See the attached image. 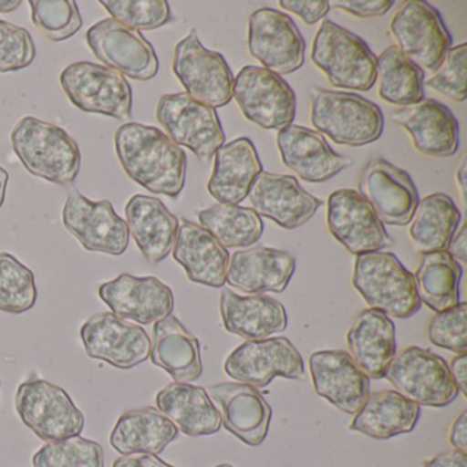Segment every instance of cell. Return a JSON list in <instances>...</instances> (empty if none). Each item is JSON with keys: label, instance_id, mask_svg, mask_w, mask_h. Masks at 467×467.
Returning <instances> with one entry per match:
<instances>
[{"label": "cell", "instance_id": "83f0119b", "mask_svg": "<svg viewBox=\"0 0 467 467\" xmlns=\"http://www.w3.org/2000/svg\"><path fill=\"white\" fill-rule=\"evenodd\" d=\"M220 311L223 327L247 341L265 340L288 327L283 303L267 295L240 296L231 289H223Z\"/></svg>", "mask_w": 467, "mask_h": 467}, {"label": "cell", "instance_id": "ffe728a7", "mask_svg": "<svg viewBox=\"0 0 467 467\" xmlns=\"http://www.w3.org/2000/svg\"><path fill=\"white\" fill-rule=\"evenodd\" d=\"M98 294L114 316L140 325L155 324L174 310L173 291L154 275L136 277L122 273L102 284Z\"/></svg>", "mask_w": 467, "mask_h": 467}, {"label": "cell", "instance_id": "277c9868", "mask_svg": "<svg viewBox=\"0 0 467 467\" xmlns=\"http://www.w3.org/2000/svg\"><path fill=\"white\" fill-rule=\"evenodd\" d=\"M310 117L318 132L341 146H368L384 132V114L379 106L352 92L314 89Z\"/></svg>", "mask_w": 467, "mask_h": 467}, {"label": "cell", "instance_id": "44dd1931", "mask_svg": "<svg viewBox=\"0 0 467 467\" xmlns=\"http://www.w3.org/2000/svg\"><path fill=\"white\" fill-rule=\"evenodd\" d=\"M247 198L259 217L269 218L289 231L306 225L324 204L294 176L270 171H262L256 177Z\"/></svg>", "mask_w": 467, "mask_h": 467}, {"label": "cell", "instance_id": "52a82bcc", "mask_svg": "<svg viewBox=\"0 0 467 467\" xmlns=\"http://www.w3.org/2000/svg\"><path fill=\"white\" fill-rule=\"evenodd\" d=\"M16 410L21 420L43 441L80 436L86 425L83 411L64 388L36 377L18 385Z\"/></svg>", "mask_w": 467, "mask_h": 467}, {"label": "cell", "instance_id": "484cf974", "mask_svg": "<svg viewBox=\"0 0 467 467\" xmlns=\"http://www.w3.org/2000/svg\"><path fill=\"white\" fill-rule=\"evenodd\" d=\"M411 138L415 150L426 157L448 158L458 152L459 122L452 111L434 99L399 109L393 113Z\"/></svg>", "mask_w": 467, "mask_h": 467}, {"label": "cell", "instance_id": "2e32d148", "mask_svg": "<svg viewBox=\"0 0 467 467\" xmlns=\"http://www.w3.org/2000/svg\"><path fill=\"white\" fill-rule=\"evenodd\" d=\"M223 370L242 384L266 388L275 377L305 379V362L286 337L247 341L226 358Z\"/></svg>", "mask_w": 467, "mask_h": 467}, {"label": "cell", "instance_id": "4fadbf2b", "mask_svg": "<svg viewBox=\"0 0 467 467\" xmlns=\"http://www.w3.org/2000/svg\"><path fill=\"white\" fill-rule=\"evenodd\" d=\"M248 51L264 69L291 75L305 65L306 42L289 16L262 7L248 18Z\"/></svg>", "mask_w": 467, "mask_h": 467}, {"label": "cell", "instance_id": "603a6c76", "mask_svg": "<svg viewBox=\"0 0 467 467\" xmlns=\"http://www.w3.org/2000/svg\"><path fill=\"white\" fill-rule=\"evenodd\" d=\"M277 147L284 165L311 184L329 182L352 165V161L337 154L321 133L300 125L291 124L278 130Z\"/></svg>", "mask_w": 467, "mask_h": 467}, {"label": "cell", "instance_id": "4dcf8cb0", "mask_svg": "<svg viewBox=\"0 0 467 467\" xmlns=\"http://www.w3.org/2000/svg\"><path fill=\"white\" fill-rule=\"evenodd\" d=\"M347 344L352 359L368 379H382L396 354L395 324L382 311L366 308L352 319Z\"/></svg>", "mask_w": 467, "mask_h": 467}, {"label": "cell", "instance_id": "f6af8a7d", "mask_svg": "<svg viewBox=\"0 0 467 467\" xmlns=\"http://www.w3.org/2000/svg\"><path fill=\"white\" fill-rule=\"evenodd\" d=\"M467 45L450 48L436 70V75L426 81L428 88L434 89L455 103L466 100Z\"/></svg>", "mask_w": 467, "mask_h": 467}, {"label": "cell", "instance_id": "cb8c5ba5", "mask_svg": "<svg viewBox=\"0 0 467 467\" xmlns=\"http://www.w3.org/2000/svg\"><path fill=\"white\" fill-rule=\"evenodd\" d=\"M209 396L220 403L226 431L250 447H259L269 433L272 407L258 388L242 382L210 385Z\"/></svg>", "mask_w": 467, "mask_h": 467}, {"label": "cell", "instance_id": "74e56055", "mask_svg": "<svg viewBox=\"0 0 467 467\" xmlns=\"http://www.w3.org/2000/svg\"><path fill=\"white\" fill-rule=\"evenodd\" d=\"M377 81L379 98L390 105L407 108L425 99V73L396 46L377 58Z\"/></svg>", "mask_w": 467, "mask_h": 467}, {"label": "cell", "instance_id": "bcb514c9", "mask_svg": "<svg viewBox=\"0 0 467 467\" xmlns=\"http://www.w3.org/2000/svg\"><path fill=\"white\" fill-rule=\"evenodd\" d=\"M36 58L34 37L23 26L0 20V73L18 72Z\"/></svg>", "mask_w": 467, "mask_h": 467}, {"label": "cell", "instance_id": "db71d44e", "mask_svg": "<svg viewBox=\"0 0 467 467\" xmlns=\"http://www.w3.org/2000/svg\"><path fill=\"white\" fill-rule=\"evenodd\" d=\"M445 251H447L455 261H461L466 264V223H463L461 229L455 232V234H453Z\"/></svg>", "mask_w": 467, "mask_h": 467}, {"label": "cell", "instance_id": "e0dca14e", "mask_svg": "<svg viewBox=\"0 0 467 467\" xmlns=\"http://www.w3.org/2000/svg\"><path fill=\"white\" fill-rule=\"evenodd\" d=\"M327 229L354 255L395 244L371 204L355 190H337L327 199Z\"/></svg>", "mask_w": 467, "mask_h": 467}, {"label": "cell", "instance_id": "5bb4252c", "mask_svg": "<svg viewBox=\"0 0 467 467\" xmlns=\"http://www.w3.org/2000/svg\"><path fill=\"white\" fill-rule=\"evenodd\" d=\"M87 45L100 62L132 80H152L160 59L151 43L136 29L105 18L87 32Z\"/></svg>", "mask_w": 467, "mask_h": 467}, {"label": "cell", "instance_id": "b9f144b4", "mask_svg": "<svg viewBox=\"0 0 467 467\" xmlns=\"http://www.w3.org/2000/svg\"><path fill=\"white\" fill-rule=\"evenodd\" d=\"M32 23L53 42H65L83 28V17L73 0H29Z\"/></svg>", "mask_w": 467, "mask_h": 467}, {"label": "cell", "instance_id": "7c38bea8", "mask_svg": "<svg viewBox=\"0 0 467 467\" xmlns=\"http://www.w3.org/2000/svg\"><path fill=\"white\" fill-rule=\"evenodd\" d=\"M234 98L243 116L262 130H284L296 117L294 89L281 76L264 67H243L234 78Z\"/></svg>", "mask_w": 467, "mask_h": 467}, {"label": "cell", "instance_id": "f1b7e54d", "mask_svg": "<svg viewBox=\"0 0 467 467\" xmlns=\"http://www.w3.org/2000/svg\"><path fill=\"white\" fill-rule=\"evenodd\" d=\"M130 234L150 264H161L173 251L180 223L154 196L135 195L125 206Z\"/></svg>", "mask_w": 467, "mask_h": 467}, {"label": "cell", "instance_id": "60d3db41", "mask_svg": "<svg viewBox=\"0 0 467 467\" xmlns=\"http://www.w3.org/2000/svg\"><path fill=\"white\" fill-rule=\"evenodd\" d=\"M34 467H106L105 451L81 436L48 441L32 458Z\"/></svg>", "mask_w": 467, "mask_h": 467}, {"label": "cell", "instance_id": "ac0fdd59", "mask_svg": "<svg viewBox=\"0 0 467 467\" xmlns=\"http://www.w3.org/2000/svg\"><path fill=\"white\" fill-rule=\"evenodd\" d=\"M89 358L122 370L138 368L150 358L151 340L139 325L130 324L111 311L94 314L80 330Z\"/></svg>", "mask_w": 467, "mask_h": 467}, {"label": "cell", "instance_id": "6da1fadb", "mask_svg": "<svg viewBox=\"0 0 467 467\" xmlns=\"http://www.w3.org/2000/svg\"><path fill=\"white\" fill-rule=\"evenodd\" d=\"M117 157L127 176L151 193L179 198L187 179V154L162 130L128 122L114 136Z\"/></svg>", "mask_w": 467, "mask_h": 467}, {"label": "cell", "instance_id": "c3c4849f", "mask_svg": "<svg viewBox=\"0 0 467 467\" xmlns=\"http://www.w3.org/2000/svg\"><path fill=\"white\" fill-rule=\"evenodd\" d=\"M280 7L302 18L307 26H314L324 20L330 12L327 0H280Z\"/></svg>", "mask_w": 467, "mask_h": 467}, {"label": "cell", "instance_id": "1f68e13d", "mask_svg": "<svg viewBox=\"0 0 467 467\" xmlns=\"http://www.w3.org/2000/svg\"><path fill=\"white\" fill-rule=\"evenodd\" d=\"M150 358L155 366L168 371L174 382L190 384L203 373L198 338L173 314L152 327Z\"/></svg>", "mask_w": 467, "mask_h": 467}, {"label": "cell", "instance_id": "7402d4cb", "mask_svg": "<svg viewBox=\"0 0 467 467\" xmlns=\"http://www.w3.org/2000/svg\"><path fill=\"white\" fill-rule=\"evenodd\" d=\"M314 389L336 409L357 414L370 395V379L343 349H327L308 359Z\"/></svg>", "mask_w": 467, "mask_h": 467}, {"label": "cell", "instance_id": "6f0895ef", "mask_svg": "<svg viewBox=\"0 0 467 467\" xmlns=\"http://www.w3.org/2000/svg\"><path fill=\"white\" fill-rule=\"evenodd\" d=\"M23 5L21 0H0V13H12Z\"/></svg>", "mask_w": 467, "mask_h": 467}, {"label": "cell", "instance_id": "7a4b0ae2", "mask_svg": "<svg viewBox=\"0 0 467 467\" xmlns=\"http://www.w3.org/2000/svg\"><path fill=\"white\" fill-rule=\"evenodd\" d=\"M13 150L24 168L46 182L70 185L81 169L78 141L58 125L26 116L10 135Z\"/></svg>", "mask_w": 467, "mask_h": 467}, {"label": "cell", "instance_id": "5b68a950", "mask_svg": "<svg viewBox=\"0 0 467 467\" xmlns=\"http://www.w3.org/2000/svg\"><path fill=\"white\" fill-rule=\"evenodd\" d=\"M311 61L336 88L368 92L377 81V57L365 40L330 20L314 37Z\"/></svg>", "mask_w": 467, "mask_h": 467}, {"label": "cell", "instance_id": "680465c9", "mask_svg": "<svg viewBox=\"0 0 467 467\" xmlns=\"http://www.w3.org/2000/svg\"><path fill=\"white\" fill-rule=\"evenodd\" d=\"M215 467H234V466H232V464H229V463H223V464H218V466H215Z\"/></svg>", "mask_w": 467, "mask_h": 467}, {"label": "cell", "instance_id": "11a10c76", "mask_svg": "<svg viewBox=\"0 0 467 467\" xmlns=\"http://www.w3.org/2000/svg\"><path fill=\"white\" fill-rule=\"evenodd\" d=\"M456 182H458L462 201L464 203V195H466V157L462 158L461 166H459L458 171H456Z\"/></svg>", "mask_w": 467, "mask_h": 467}, {"label": "cell", "instance_id": "7bdbcfd3", "mask_svg": "<svg viewBox=\"0 0 467 467\" xmlns=\"http://www.w3.org/2000/svg\"><path fill=\"white\" fill-rule=\"evenodd\" d=\"M100 5L113 20L136 31H155L171 21L166 0H100Z\"/></svg>", "mask_w": 467, "mask_h": 467}, {"label": "cell", "instance_id": "681fc988", "mask_svg": "<svg viewBox=\"0 0 467 467\" xmlns=\"http://www.w3.org/2000/svg\"><path fill=\"white\" fill-rule=\"evenodd\" d=\"M448 442L453 450L467 451V410H463L448 429Z\"/></svg>", "mask_w": 467, "mask_h": 467}, {"label": "cell", "instance_id": "91938a15", "mask_svg": "<svg viewBox=\"0 0 467 467\" xmlns=\"http://www.w3.org/2000/svg\"><path fill=\"white\" fill-rule=\"evenodd\" d=\"M0 389H2V381H0Z\"/></svg>", "mask_w": 467, "mask_h": 467}, {"label": "cell", "instance_id": "f546056e", "mask_svg": "<svg viewBox=\"0 0 467 467\" xmlns=\"http://www.w3.org/2000/svg\"><path fill=\"white\" fill-rule=\"evenodd\" d=\"M262 171L261 158L253 141L248 138L234 139L215 152L207 190L220 203L239 206Z\"/></svg>", "mask_w": 467, "mask_h": 467}, {"label": "cell", "instance_id": "d4e9b609", "mask_svg": "<svg viewBox=\"0 0 467 467\" xmlns=\"http://www.w3.org/2000/svg\"><path fill=\"white\" fill-rule=\"evenodd\" d=\"M295 270L296 258L291 253L261 245L232 254L226 283L251 295L283 294Z\"/></svg>", "mask_w": 467, "mask_h": 467}, {"label": "cell", "instance_id": "f35d334b", "mask_svg": "<svg viewBox=\"0 0 467 467\" xmlns=\"http://www.w3.org/2000/svg\"><path fill=\"white\" fill-rule=\"evenodd\" d=\"M201 226L225 248H245L256 244L264 234V221L250 207L214 204L198 213Z\"/></svg>", "mask_w": 467, "mask_h": 467}, {"label": "cell", "instance_id": "7dc6e473", "mask_svg": "<svg viewBox=\"0 0 467 467\" xmlns=\"http://www.w3.org/2000/svg\"><path fill=\"white\" fill-rule=\"evenodd\" d=\"M393 0H335L330 7L349 13L358 18L382 17L393 6Z\"/></svg>", "mask_w": 467, "mask_h": 467}, {"label": "cell", "instance_id": "3957f363", "mask_svg": "<svg viewBox=\"0 0 467 467\" xmlns=\"http://www.w3.org/2000/svg\"><path fill=\"white\" fill-rule=\"evenodd\" d=\"M352 285L368 307L393 318H411L422 307L414 275L392 253L377 251L357 255Z\"/></svg>", "mask_w": 467, "mask_h": 467}, {"label": "cell", "instance_id": "8fae6325", "mask_svg": "<svg viewBox=\"0 0 467 467\" xmlns=\"http://www.w3.org/2000/svg\"><path fill=\"white\" fill-rule=\"evenodd\" d=\"M157 119L173 143L187 147L203 162L212 161L225 144V132L215 109L196 102L185 92L161 97Z\"/></svg>", "mask_w": 467, "mask_h": 467}, {"label": "cell", "instance_id": "ee69618b", "mask_svg": "<svg viewBox=\"0 0 467 467\" xmlns=\"http://www.w3.org/2000/svg\"><path fill=\"white\" fill-rule=\"evenodd\" d=\"M467 303L459 302L431 317L426 329L429 341L440 348L462 354L467 351Z\"/></svg>", "mask_w": 467, "mask_h": 467}, {"label": "cell", "instance_id": "30bf717a", "mask_svg": "<svg viewBox=\"0 0 467 467\" xmlns=\"http://www.w3.org/2000/svg\"><path fill=\"white\" fill-rule=\"evenodd\" d=\"M389 29L400 53L426 72H436L452 46L439 10L423 0L404 2Z\"/></svg>", "mask_w": 467, "mask_h": 467}, {"label": "cell", "instance_id": "d6986e66", "mask_svg": "<svg viewBox=\"0 0 467 467\" xmlns=\"http://www.w3.org/2000/svg\"><path fill=\"white\" fill-rule=\"evenodd\" d=\"M358 193L373 207L382 223L406 226L420 195L410 174L384 158L368 161L360 171Z\"/></svg>", "mask_w": 467, "mask_h": 467}, {"label": "cell", "instance_id": "8992f818", "mask_svg": "<svg viewBox=\"0 0 467 467\" xmlns=\"http://www.w3.org/2000/svg\"><path fill=\"white\" fill-rule=\"evenodd\" d=\"M382 379L418 406L441 409L453 403L459 395L444 358L420 347L410 346L395 354L384 368Z\"/></svg>", "mask_w": 467, "mask_h": 467}, {"label": "cell", "instance_id": "ba28073f", "mask_svg": "<svg viewBox=\"0 0 467 467\" xmlns=\"http://www.w3.org/2000/svg\"><path fill=\"white\" fill-rule=\"evenodd\" d=\"M173 73L185 94L209 108H223L234 98V76L228 62L202 45L195 28L174 47Z\"/></svg>", "mask_w": 467, "mask_h": 467}, {"label": "cell", "instance_id": "f5cc1de1", "mask_svg": "<svg viewBox=\"0 0 467 467\" xmlns=\"http://www.w3.org/2000/svg\"><path fill=\"white\" fill-rule=\"evenodd\" d=\"M466 365V352L456 354V357H453L452 359H451L450 365H448L453 382H455L456 387H458L459 392L463 393L464 396H467Z\"/></svg>", "mask_w": 467, "mask_h": 467}, {"label": "cell", "instance_id": "d590c367", "mask_svg": "<svg viewBox=\"0 0 467 467\" xmlns=\"http://www.w3.org/2000/svg\"><path fill=\"white\" fill-rule=\"evenodd\" d=\"M461 218L455 202L445 193H431L420 199L410 221V239L415 251L429 254L447 250Z\"/></svg>", "mask_w": 467, "mask_h": 467}, {"label": "cell", "instance_id": "d6a6232c", "mask_svg": "<svg viewBox=\"0 0 467 467\" xmlns=\"http://www.w3.org/2000/svg\"><path fill=\"white\" fill-rule=\"evenodd\" d=\"M157 409L190 437L210 436L220 431L221 412L204 388L171 382L157 393Z\"/></svg>", "mask_w": 467, "mask_h": 467}, {"label": "cell", "instance_id": "8d00e7d4", "mask_svg": "<svg viewBox=\"0 0 467 467\" xmlns=\"http://www.w3.org/2000/svg\"><path fill=\"white\" fill-rule=\"evenodd\" d=\"M461 278L462 266L447 251L422 254L414 275L420 303L434 313L458 305Z\"/></svg>", "mask_w": 467, "mask_h": 467}, {"label": "cell", "instance_id": "816d5d0a", "mask_svg": "<svg viewBox=\"0 0 467 467\" xmlns=\"http://www.w3.org/2000/svg\"><path fill=\"white\" fill-rule=\"evenodd\" d=\"M422 467H467V453L459 450L445 451L422 462Z\"/></svg>", "mask_w": 467, "mask_h": 467}, {"label": "cell", "instance_id": "f907efd6", "mask_svg": "<svg viewBox=\"0 0 467 467\" xmlns=\"http://www.w3.org/2000/svg\"><path fill=\"white\" fill-rule=\"evenodd\" d=\"M113 467H174L152 453H135L119 456L114 461Z\"/></svg>", "mask_w": 467, "mask_h": 467}, {"label": "cell", "instance_id": "9c48e42d", "mask_svg": "<svg viewBox=\"0 0 467 467\" xmlns=\"http://www.w3.org/2000/svg\"><path fill=\"white\" fill-rule=\"evenodd\" d=\"M61 86L81 111L132 119V87L117 70L94 62H75L61 73Z\"/></svg>", "mask_w": 467, "mask_h": 467}, {"label": "cell", "instance_id": "9f6ffc18", "mask_svg": "<svg viewBox=\"0 0 467 467\" xmlns=\"http://www.w3.org/2000/svg\"><path fill=\"white\" fill-rule=\"evenodd\" d=\"M7 182H9V173L6 169L0 166V209L4 206L5 199H6Z\"/></svg>", "mask_w": 467, "mask_h": 467}, {"label": "cell", "instance_id": "e575fe53", "mask_svg": "<svg viewBox=\"0 0 467 467\" xmlns=\"http://www.w3.org/2000/svg\"><path fill=\"white\" fill-rule=\"evenodd\" d=\"M179 436V429L155 407L130 410L117 420L110 444L121 456L163 452Z\"/></svg>", "mask_w": 467, "mask_h": 467}, {"label": "cell", "instance_id": "836d02e7", "mask_svg": "<svg viewBox=\"0 0 467 467\" xmlns=\"http://www.w3.org/2000/svg\"><path fill=\"white\" fill-rule=\"evenodd\" d=\"M420 406L399 393L381 390L368 395L349 429L376 440H388L414 431Z\"/></svg>", "mask_w": 467, "mask_h": 467}, {"label": "cell", "instance_id": "9a60e30c", "mask_svg": "<svg viewBox=\"0 0 467 467\" xmlns=\"http://www.w3.org/2000/svg\"><path fill=\"white\" fill-rule=\"evenodd\" d=\"M67 231L91 253L121 256L130 245V229L110 201L94 202L70 188L62 212Z\"/></svg>", "mask_w": 467, "mask_h": 467}, {"label": "cell", "instance_id": "ab89813d", "mask_svg": "<svg viewBox=\"0 0 467 467\" xmlns=\"http://www.w3.org/2000/svg\"><path fill=\"white\" fill-rule=\"evenodd\" d=\"M35 275L13 254L0 253V311L24 314L36 305Z\"/></svg>", "mask_w": 467, "mask_h": 467}, {"label": "cell", "instance_id": "4316f807", "mask_svg": "<svg viewBox=\"0 0 467 467\" xmlns=\"http://www.w3.org/2000/svg\"><path fill=\"white\" fill-rule=\"evenodd\" d=\"M173 258L184 267L188 280L192 283L212 288L225 285L231 255L203 226L182 221L174 243Z\"/></svg>", "mask_w": 467, "mask_h": 467}]
</instances>
